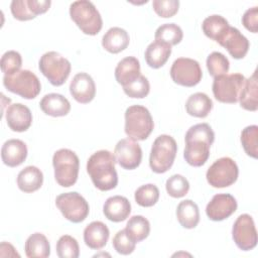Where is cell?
I'll use <instances>...</instances> for the list:
<instances>
[{"mask_svg": "<svg viewBox=\"0 0 258 258\" xmlns=\"http://www.w3.org/2000/svg\"><path fill=\"white\" fill-rule=\"evenodd\" d=\"M43 183L42 171L33 165L26 166L17 175L18 188L23 192H33L41 187Z\"/></svg>", "mask_w": 258, "mask_h": 258, "instance_id": "obj_26", "label": "cell"}, {"mask_svg": "<svg viewBox=\"0 0 258 258\" xmlns=\"http://www.w3.org/2000/svg\"><path fill=\"white\" fill-rule=\"evenodd\" d=\"M125 230L130 238L138 243L148 237L150 233V223L143 216H133L127 222Z\"/></svg>", "mask_w": 258, "mask_h": 258, "instance_id": "obj_33", "label": "cell"}, {"mask_svg": "<svg viewBox=\"0 0 258 258\" xmlns=\"http://www.w3.org/2000/svg\"><path fill=\"white\" fill-rule=\"evenodd\" d=\"M206 63L209 74L214 78L227 74L230 69L229 59L219 51H213L210 53L207 57Z\"/></svg>", "mask_w": 258, "mask_h": 258, "instance_id": "obj_37", "label": "cell"}, {"mask_svg": "<svg viewBox=\"0 0 258 258\" xmlns=\"http://www.w3.org/2000/svg\"><path fill=\"white\" fill-rule=\"evenodd\" d=\"M1 71L4 76H12L20 71L22 66L21 54L16 50H8L1 56Z\"/></svg>", "mask_w": 258, "mask_h": 258, "instance_id": "obj_40", "label": "cell"}, {"mask_svg": "<svg viewBox=\"0 0 258 258\" xmlns=\"http://www.w3.org/2000/svg\"><path fill=\"white\" fill-rule=\"evenodd\" d=\"M24 250L29 258H46L50 255V245L47 238L38 232L33 233L27 238Z\"/></svg>", "mask_w": 258, "mask_h": 258, "instance_id": "obj_32", "label": "cell"}, {"mask_svg": "<svg viewBox=\"0 0 258 258\" xmlns=\"http://www.w3.org/2000/svg\"><path fill=\"white\" fill-rule=\"evenodd\" d=\"M215 140V133L207 123L191 126L185 133L183 157L191 166L204 165L210 157V148Z\"/></svg>", "mask_w": 258, "mask_h": 258, "instance_id": "obj_1", "label": "cell"}, {"mask_svg": "<svg viewBox=\"0 0 258 258\" xmlns=\"http://www.w3.org/2000/svg\"><path fill=\"white\" fill-rule=\"evenodd\" d=\"M50 4V0H13L10 10L15 19L27 21L34 19L38 14L45 13Z\"/></svg>", "mask_w": 258, "mask_h": 258, "instance_id": "obj_16", "label": "cell"}, {"mask_svg": "<svg viewBox=\"0 0 258 258\" xmlns=\"http://www.w3.org/2000/svg\"><path fill=\"white\" fill-rule=\"evenodd\" d=\"M239 175L237 163L231 157L217 159L207 170L206 177L210 185L216 188H223L236 182Z\"/></svg>", "mask_w": 258, "mask_h": 258, "instance_id": "obj_11", "label": "cell"}, {"mask_svg": "<svg viewBox=\"0 0 258 258\" xmlns=\"http://www.w3.org/2000/svg\"><path fill=\"white\" fill-rule=\"evenodd\" d=\"M39 107L44 114L51 117H62L71 111L69 100L64 96L56 93L46 94L40 100Z\"/></svg>", "mask_w": 258, "mask_h": 258, "instance_id": "obj_24", "label": "cell"}, {"mask_svg": "<svg viewBox=\"0 0 258 258\" xmlns=\"http://www.w3.org/2000/svg\"><path fill=\"white\" fill-rule=\"evenodd\" d=\"M257 71H255L250 78L245 80L244 86L239 95L240 106L247 110L255 112L258 109V83Z\"/></svg>", "mask_w": 258, "mask_h": 258, "instance_id": "obj_27", "label": "cell"}, {"mask_svg": "<svg viewBox=\"0 0 258 258\" xmlns=\"http://www.w3.org/2000/svg\"><path fill=\"white\" fill-rule=\"evenodd\" d=\"M130 42L128 32L121 27H111L102 37V46L110 53H119L127 48Z\"/></svg>", "mask_w": 258, "mask_h": 258, "instance_id": "obj_25", "label": "cell"}, {"mask_svg": "<svg viewBox=\"0 0 258 258\" xmlns=\"http://www.w3.org/2000/svg\"><path fill=\"white\" fill-rule=\"evenodd\" d=\"M103 213L111 222H123L131 213V204L125 197L113 196L106 200L103 206Z\"/></svg>", "mask_w": 258, "mask_h": 258, "instance_id": "obj_20", "label": "cell"}, {"mask_svg": "<svg viewBox=\"0 0 258 258\" xmlns=\"http://www.w3.org/2000/svg\"><path fill=\"white\" fill-rule=\"evenodd\" d=\"M245 80V77L240 73L215 77L212 86L215 99L221 103H237Z\"/></svg>", "mask_w": 258, "mask_h": 258, "instance_id": "obj_9", "label": "cell"}, {"mask_svg": "<svg viewBox=\"0 0 258 258\" xmlns=\"http://www.w3.org/2000/svg\"><path fill=\"white\" fill-rule=\"evenodd\" d=\"M140 75V62L135 56L122 58L115 69V79L122 87L133 83Z\"/></svg>", "mask_w": 258, "mask_h": 258, "instance_id": "obj_23", "label": "cell"}, {"mask_svg": "<svg viewBox=\"0 0 258 258\" xmlns=\"http://www.w3.org/2000/svg\"><path fill=\"white\" fill-rule=\"evenodd\" d=\"M115 163L114 154L104 149L96 151L89 157L87 161V172L98 189L107 191L117 186L118 174Z\"/></svg>", "mask_w": 258, "mask_h": 258, "instance_id": "obj_2", "label": "cell"}, {"mask_svg": "<svg viewBox=\"0 0 258 258\" xmlns=\"http://www.w3.org/2000/svg\"><path fill=\"white\" fill-rule=\"evenodd\" d=\"M55 249L59 258H78L80 255L79 243L70 235L61 236L56 242Z\"/></svg>", "mask_w": 258, "mask_h": 258, "instance_id": "obj_38", "label": "cell"}, {"mask_svg": "<svg viewBox=\"0 0 258 258\" xmlns=\"http://www.w3.org/2000/svg\"><path fill=\"white\" fill-rule=\"evenodd\" d=\"M242 23L244 27L250 32L257 33L258 31V7L254 6L245 11L242 16Z\"/></svg>", "mask_w": 258, "mask_h": 258, "instance_id": "obj_44", "label": "cell"}, {"mask_svg": "<svg viewBox=\"0 0 258 258\" xmlns=\"http://www.w3.org/2000/svg\"><path fill=\"white\" fill-rule=\"evenodd\" d=\"M110 236V231L106 224L101 221L90 223L84 230L85 244L94 250H100L106 246Z\"/></svg>", "mask_w": 258, "mask_h": 258, "instance_id": "obj_22", "label": "cell"}, {"mask_svg": "<svg viewBox=\"0 0 258 258\" xmlns=\"http://www.w3.org/2000/svg\"><path fill=\"white\" fill-rule=\"evenodd\" d=\"M27 157V146L20 139H9L1 148V158L5 165L16 167L23 163Z\"/></svg>", "mask_w": 258, "mask_h": 258, "instance_id": "obj_21", "label": "cell"}, {"mask_svg": "<svg viewBox=\"0 0 258 258\" xmlns=\"http://www.w3.org/2000/svg\"><path fill=\"white\" fill-rule=\"evenodd\" d=\"M54 178L62 187L74 185L79 176L80 160L76 152L68 148H61L54 152L52 156Z\"/></svg>", "mask_w": 258, "mask_h": 258, "instance_id": "obj_5", "label": "cell"}, {"mask_svg": "<svg viewBox=\"0 0 258 258\" xmlns=\"http://www.w3.org/2000/svg\"><path fill=\"white\" fill-rule=\"evenodd\" d=\"M176 218L181 227L194 229L200 222V210L191 200L181 201L176 208Z\"/></svg>", "mask_w": 258, "mask_h": 258, "instance_id": "obj_30", "label": "cell"}, {"mask_svg": "<svg viewBox=\"0 0 258 258\" xmlns=\"http://www.w3.org/2000/svg\"><path fill=\"white\" fill-rule=\"evenodd\" d=\"M177 152V144L173 137L167 134H162L156 137L153 141L150 156L149 166L155 173L166 172L173 164Z\"/></svg>", "mask_w": 258, "mask_h": 258, "instance_id": "obj_6", "label": "cell"}, {"mask_svg": "<svg viewBox=\"0 0 258 258\" xmlns=\"http://www.w3.org/2000/svg\"><path fill=\"white\" fill-rule=\"evenodd\" d=\"M154 128L152 116L147 108L141 105H133L125 111V133L134 141H142L148 138Z\"/></svg>", "mask_w": 258, "mask_h": 258, "instance_id": "obj_3", "label": "cell"}, {"mask_svg": "<svg viewBox=\"0 0 258 258\" xmlns=\"http://www.w3.org/2000/svg\"><path fill=\"white\" fill-rule=\"evenodd\" d=\"M70 93L77 102L90 103L96 96V85L93 78L87 73L77 74L70 84Z\"/></svg>", "mask_w": 258, "mask_h": 258, "instance_id": "obj_17", "label": "cell"}, {"mask_svg": "<svg viewBox=\"0 0 258 258\" xmlns=\"http://www.w3.org/2000/svg\"><path fill=\"white\" fill-rule=\"evenodd\" d=\"M123 91L130 98L142 99L149 94L150 85L147 78L140 75V77L137 80H135L133 83L127 86H124Z\"/></svg>", "mask_w": 258, "mask_h": 258, "instance_id": "obj_41", "label": "cell"}, {"mask_svg": "<svg viewBox=\"0 0 258 258\" xmlns=\"http://www.w3.org/2000/svg\"><path fill=\"white\" fill-rule=\"evenodd\" d=\"M70 16L82 32L87 35H96L102 29L101 14L91 1L79 0L73 2L70 5Z\"/></svg>", "mask_w": 258, "mask_h": 258, "instance_id": "obj_4", "label": "cell"}, {"mask_svg": "<svg viewBox=\"0 0 258 258\" xmlns=\"http://www.w3.org/2000/svg\"><path fill=\"white\" fill-rule=\"evenodd\" d=\"M213 109L212 99L205 93H195L185 102L186 113L192 117L206 118Z\"/></svg>", "mask_w": 258, "mask_h": 258, "instance_id": "obj_29", "label": "cell"}, {"mask_svg": "<svg viewBox=\"0 0 258 258\" xmlns=\"http://www.w3.org/2000/svg\"><path fill=\"white\" fill-rule=\"evenodd\" d=\"M171 54V46L162 41L151 42L144 53L147 64L152 69H159L165 64Z\"/></svg>", "mask_w": 258, "mask_h": 258, "instance_id": "obj_28", "label": "cell"}, {"mask_svg": "<svg viewBox=\"0 0 258 258\" xmlns=\"http://www.w3.org/2000/svg\"><path fill=\"white\" fill-rule=\"evenodd\" d=\"M241 143L246 154L252 158L258 157V126L250 125L241 132Z\"/></svg>", "mask_w": 258, "mask_h": 258, "instance_id": "obj_35", "label": "cell"}, {"mask_svg": "<svg viewBox=\"0 0 258 258\" xmlns=\"http://www.w3.org/2000/svg\"><path fill=\"white\" fill-rule=\"evenodd\" d=\"M155 40L162 41L170 46L178 44L183 37L182 29L175 23H165L160 25L154 34Z\"/></svg>", "mask_w": 258, "mask_h": 258, "instance_id": "obj_34", "label": "cell"}, {"mask_svg": "<svg viewBox=\"0 0 258 258\" xmlns=\"http://www.w3.org/2000/svg\"><path fill=\"white\" fill-rule=\"evenodd\" d=\"M55 206L61 215L72 223L84 222L90 212L88 202L77 191L60 194L55 199Z\"/></svg>", "mask_w": 258, "mask_h": 258, "instance_id": "obj_10", "label": "cell"}, {"mask_svg": "<svg viewBox=\"0 0 258 258\" xmlns=\"http://www.w3.org/2000/svg\"><path fill=\"white\" fill-rule=\"evenodd\" d=\"M152 7L155 13L162 18H169L178 11V0H153Z\"/></svg>", "mask_w": 258, "mask_h": 258, "instance_id": "obj_43", "label": "cell"}, {"mask_svg": "<svg viewBox=\"0 0 258 258\" xmlns=\"http://www.w3.org/2000/svg\"><path fill=\"white\" fill-rule=\"evenodd\" d=\"M171 80L183 87L197 86L203 77V72L200 63L192 58L178 57L170 68Z\"/></svg>", "mask_w": 258, "mask_h": 258, "instance_id": "obj_12", "label": "cell"}, {"mask_svg": "<svg viewBox=\"0 0 258 258\" xmlns=\"http://www.w3.org/2000/svg\"><path fill=\"white\" fill-rule=\"evenodd\" d=\"M116 162L124 169L132 170L137 168L142 160V149L140 145L130 139L124 138L117 142L114 149Z\"/></svg>", "mask_w": 258, "mask_h": 258, "instance_id": "obj_14", "label": "cell"}, {"mask_svg": "<svg viewBox=\"0 0 258 258\" xmlns=\"http://www.w3.org/2000/svg\"><path fill=\"white\" fill-rule=\"evenodd\" d=\"M112 243L116 252L121 255L131 254L136 246V242L130 238L125 229L120 230L115 234Z\"/></svg>", "mask_w": 258, "mask_h": 258, "instance_id": "obj_42", "label": "cell"}, {"mask_svg": "<svg viewBox=\"0 0 258 258\" xmlns=\"http://www.w3.org/2000/svg\"><path fill=\"white\" fill-rule=\"evenodd\" d=\"M165 188L170 197L179 199L188 192L189 182L183 175L173 174L166 180Z\"/></svg>", "mask_w": 258, "mask_h": 258, "instance_id": "obj_39", "label": "cell"}, {"mask_svg": "<svg viewBox=\"0 0 258 258\" xmlns=\"http://www.w3.org/2000/svg\"><path fill=\"white\" fill-rule=\"evenodd\" d=\"M38 68L48 82L55 87L64 84L72 70L70 60L56 51H47L43 53L40 56Z\"/></svg>", "mask_w": 258, "mask_h": 258, "instance_id": "obj_7", "label": "cell"}, {"mask_svg": "<svg viewBox=\"0 0 258 258\" xmlns=\"http://www.w3.org/2000/svg\"><path fill=\"white\" fill-rule=\"evenodd\" d=\"M237 201L230 194H217L206 207L208 218L215 222L228 219L237 210Z\"/></svg>", "mask_w": 258, "mask_h": 258, "instance_id": "obj_15", "label": "cell"}, {"mask_svg": "<svg viewBox=\"0 0 258 258\" xmlns=\"http://www.w3.org/2000/svg\"><path fill=\"white\" fill-rule=\"evenodd\" d=\"M5 118L8 127L14 132H24L32 123L30 109L21 103L11 104L5 112Z\"/></svg>", "mask_w": 258, "mask_h": 258, "instance_id": "obj_18", "label": "cell"}, {"mask_svg": "<svg viewBox=\"0 0 258 258\" xmlns=\"http://www.w3.org/2000/svg\"><path fill=\"white\" fill-rule=\"evenodd\" d=\"M230 25L226 18L219 14H213L205 18L202 24L203 31L206 36L217 41L218 43L223 39L227 33Z\"/></svg>", "mask_w": 258, "mask_h": 258, "instance_id": "obj_31", "label": "cell"}, {"mask_svg": "<svg viewBox=\"0 0 258 258\" xmlns=\"http://www.w3.org/2000/svg\"><path fill=\"white\" fill-rule=\"evenodd\" d=\"M3 85L9 92L27 100L36 98L41 90L40 81L29 70H20L12 76H4Z\"/></svg>", "mask_w": 258, "mask_h": 258, "instance_id": "obj_8", "label": "cell"}, {"mask_svg": "<svg viewBox=\"0 0 258 258\" xmlns=\"http://www.w3.org/2000/svg\"><path fill=\"white\" fill-rule=\"evenodd\" d=\"M232 237L237 247L249 251L257 245V231L253 218L248 214L240 215L232 228Z\"/></svg>", "mask_w": 258, "mask_h": 258, "instance_id": "obj_13", "label": "cell"}, {"mask_svg": "<svg viewBox=\"0 0 258 258\" xmlns=\"http://www.w3.org/2000/svg\"><path fill=\"white\" fill-rule=\"evenodd\" d=\"M135 202L144 208L154 206L159 199V189L153 183H147L139 186L134 194Z\"/></svg>", "mask_w": 258, "mask_h": 258, "instance_id": "obj_36", "label": "cell"}, {"mask_svg": "<svg viewBox=\"0 0 258 258\" xmlns=\"http://www.w3.org/2000/svg\"><path fill=\"white\" fill-rule=\"evenodd\" d=\"M219 44L225 47L235 59L243 58L249 50V40L236 27L230 26Z\"/></svg>", "mask_w": 258, "mask_h": 258, "instance_id": "obj_19", "label": "cell"}]
</instances>
